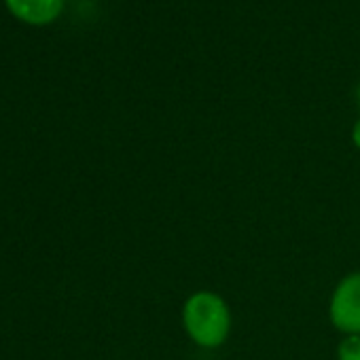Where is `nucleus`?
<instances>
[{
  "mask_svg": "<svg viewBox=\"0 0 360 360\" xmlns=\"http://www.w3.org/2000/svg\"><path fill=\"white\" fill-rule=\"evenodd\" d=\"M339 360H360V335H347L337 347Z\"/></svg>",
  "mask_w": 360,
  "mask_h": 360,
  "instance_id": "nucleus-4",
  "label": "nucleus"
},
{
  "mask_svg": "<svg viewBox=\"0 0 360 360\" xmlns=\"http://www.w3.org/2000/svg\"><path fill=\"white\" fill-rule=\"evenodd\" d=\"M5 3L15 18L37 26L53 22L64 9V0H5Z\"/></svg>",
  "mask_w": 360,
  "mask_h": 360,
  "instance_id": "nucleus-3",
  "label": "nucleus"
},
{
  "mask_svg": "<svg viewBox=\"0 0 360 360\" xmlns=\"http://www.w3.org/2000/svg\"><path fill=\"white\" fill-rule=\"evenodd\" d=\"M356 100H358V104H360V85H358V89H356Z\"/></svg>",
  "mask_w": 360,
  "mask_h": 360,
  "instance_id": "nucleus-6",
  "label": "nucleus"
},
{
  "mask_svg": "<svg viewBox=\"0 0 360 360\" xmlns=\"http://www.w3.org/2000/svg\"><path fill=\"white\" fill-rule=\"evenodd\" d=\"M352 142H354V146L360 150V119L354 123V127H352Z\"/></svg>",
  "mask_w": 360,
  "mask_h": 360,
  "instance_id": "nucleus-5",
  "label": "nucleus"
},
{
  "mask_svg": "<svg viewBox=\"0 0 360 360\" xmlns=\"http://www.w3.org/2000/svg\"><path fill=\"white\" fill-rule=\"evenodd\" d=\"M330 322L345 335H360V271L345 276L333 290L328 305Z\"/></svg>",
  "mask_w": 360,
  "mask_h": 360,
  "instance_id": "nucleus-2",
  "label": "nucleus"
},
{
  "mask_svg": "<svg viewBox=\"0 0 360 360\" xmlns=\"http://www.w3.org/2000/svg\"><path fill=\"white\" fill-rule=\"evenodd\" d=\"M183 326L200 347H219L231 330V311L223 297L210 290L193 292L183 305Z\"/></svg>",
  "mask_w": 360,
  "mask_h": 360,
  "instance_id": "nucleus-1",
  "label": "nucleus"
}]
</instances>
